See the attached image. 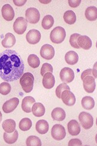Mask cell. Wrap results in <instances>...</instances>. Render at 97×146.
I'll use <instances>...</instances> for the list:
<instances>
[{"label": "cell", "instance_id": "6da1fadb", "mask_svg": "<svg viewBox=\"0 0 97 146\" xmlns=\"http://www.w3.org/2000/svg\"><path fill=\"white\" fill-rule=\"evenodd\" d=\"M24 71L22 59L16 51L5 50L0 53V77L7 82L21 77Z\"/></svg>", "mask_w": 97, "mask_h": 146}, {"label": "cell", "instance_id": "7a4b0ae2", "mask_svg": "<svg viewBox=\"0 0 97 146\" xmlns=\"http://www.w3.org/2000/svg\"><path fill=\"white\" fill-rule=\"evenodd\" d=\"M34 77L30 72H25L20 78L19 83L22 90L26 93L32 92L34 86Z\"/></svg>", "mask_w": 97, "mask_h": 146}, {"label": "cell", "instance_id": "3957f363", "mask_svg": "<svg viewBox=\"0 0 97 146\" xmlns=\"http://www.w3.org/2000/svg\"><path fill=\"white\" fill-rule=\"evenodd\" d=\"M66 38L65 30L60 26L54 28L50 33V39L54 44H61Z\"/></svg>", "mask_w": 97, "mask_h": 146}, {"label": "cell", "instance_id": "277c9868", "mask_svg": "<svg viewBox=\"0 0 97 146\" xmlns=\"http://www.w3.org/2000/svg\"><path fill=\"white\" fill-rule=\"evenodd\" d=\"M80 124L84 129H89L94 125V118L91 115L86 112H81L79 115Z\"/></svg>", "mask_w": 97, "mask_h": 146}, {"label": "cell", "instance_id": "5b68a950", "mask_svg": "<svg viewBox=\"0 0 97 146\" xmlns=\"http://www.w3.org/2000/svg\"><path fill=\"white\" fill-rule=\"evenodd\" d=\"M40 13L39 10L34 7L28 8L25 12L26 21L30 24H37L40 20Z\"/></svg>", "mask_w": 97, "mask_h": 146}, {"label": "cell", "instance_id": "8992f818", "mask_svg": "<svg viewBox=\"0 0 97 146\" xmlns=\"http://www.w3.org/2000/svg\"><path fill=\"white\" fill-rule=\"evenodd\" d=\"M13 27L15 33L18 35H22L27 30V21L24 18L19 17L15 20Z\"/></svg>", "mask_w": 97, "mask_h": 146}, {"label": "cell", "instance_id": "52a82bcc", "mask_svg": "<svg viewBox=\"0 0 97 146\" xmlns=\"http://www.w3.org/2000/svg\"><path fill=\"white\" fill-rule=\"evenodd\" d=\"M51 136L57 141H60L66 137V130L61 124H55L51 129Z\"/></svg>", "mask_w": 97, "mask_h": 146}, {"label": "cell", "instance_id": "ba28073f", "mask_svg": "<svg viewBox=\"0 0 97 146\" xmlns=\"http://www.w3.org/2000/svg\"><path fill=\"white\" fill-rule=\"evenodd\" d=\"M75 77L74 71L68 67H65L60 72V78L61 80L66 83L72 82Z\"/></svg>", "mask_w": 97, "mask_h": 146}, {"label": "cell", "instance_id": "9c48e42d", "mask_svg": "<svg viewBox=\"0 0 97 146\" xmlns=\"http://www.w3.org/2000/svg\"><path fill=\"white\" fill-rule=\"evenodd\" d=\"M40 54L44 59H52L55 54L54 48L52 45L49 44H45L40 48Z\"/></svg>", "mask_w": 97, "mask_h": 146}, {"label": "cell", "instance_id": "30bf717a", "mask_svg": "<svg viewBox=\"0 0 97 146\" xmlns=\"http://www.w3.org/2000/svg\"><path fill=\"white\" fill-rule=\"evenodd\" d=\"M61 99L65 105L68 106L74 105L76 102L74 94L70 90L63 91L61 94Z\"/></svg>", "mask_w": 97, "mask_h": 146}, {"label": "cell", "instance_id": "8fae6325", "mask_svg": "<svg viewBox=\"0 0 97 146\" xmlns=\"http://www.w3.org/2000/svg\"><path fill=\"white\" fill-rule=\"evenodd\" d=\"M83 88L87 93H92L96 87V83L95 78L92 76H86L83 80Z\"/></svg>", "mask_w": 97, "mask_h": 146}, {"label": "cell", "instance_id": "7c38bea8", "mask_svg": "<svg viewBox=\"0 0 97 146\" xmlns=\"http://www.w3.org/2000/svg\"><path fill=\"white\" fill-rule=\"evenodd\" d=\"M19 100L16 97L12 98L10 100L6 101L4 103L3 106V110L6 113H9L12 112L16 109L19 105Z\"/></svg>", "mask_w": 97, "mask_h": 146}, {"label": "cell", "instance_id": "4fadbf2b", "mask_svg": "<svg viewBox=\"0 0 97 146\" xmlns=\"http://www.w3.org/2000/svg\"><path fill=\"white\" fill-rule=\"evenodd\" d=\"M40 39H41V34L38 30L33 29L30 30L26 35L27 41L30 44H36L40 41Z\"/></svg>", "mask_w": 97, "mask_h": 146}, {"label": "cell", "instance_id": "5bb4252c", "mask_svg": "<svg viewBox=\"0 0 97 146\" xmlns=\"http://www.w3.org/2000/svg\"><path fill=\"white\" fill-rule=\"evenodd\" d=\"M2 16L7 21H11L15 17V12L13 7L9 4L4 5L1 9Z\"/></svg>", "mask_w": 97, "mask_h": 146}, {"label": "cell", "instance_id": "9a60e30c", "mask_svg": "<svg viewBox=\"0 0 97 146\" xmlns=\"http://www.w3.org/2000/svg\"><path fill=\"white\" fill-rule=\"evenodd\" d=\"M55 78L51 72H47L44 75L42 79L43 86L46 89L50 90L54 86Z\"/></svg>", "mask_w": 97, "mask_h": 146}, {"label": "cell", "instance_id": "2e32d148", "mask_svg": "<svg viewBox=\"0 0 97 146\" xmlns=\"http://www.w3.org/2000/svg\"><path fill=\"white\" fill-rule=\"evenodd\" d=\"M68 130L69 133L72 136H77L81 132V128L79 123L75 119L71 120L68 123Z\"/></svg>", "mask_w": 97, "mask_h": 146}, {"label": "cell", "instance_id": "e0dca14e", "mask_svg": "<svg viewBox=\"0 0 97 146\" xmlns=\"http://www.w3.org/2000/svg\"><path fill=\"white\" fill-rule=\"evenodd\" d=\"M35 103L34 98L31 96H27L24 97L22 101V111L26 113L32 112V108L33 104Z\"/></svg>", "mask_w": 97, "mask_h": 146}, {"label": "cell", "instance_id": "ac0fdd59", "mask_svg": "<svg viewBox=\"0 0 97 146\" xmlns=\"http://www.w3.org/2000/svg\"><path fill=\"white\" fill-rule=\"evenodd\" d=\"M77 43L80 48L84 50H89L92 46V40L87 36H80L78 38Z\"/></svg>", "mask_w": 97, "mask_h": 146}, {"label": "cell", "instance_id": "d6986e66", "mask_svg": "<svg viewBox=\"0 0 97 146\" xmlns=\"http://www.w3.org/2000/svg\"><path fill=\"white\" fill-rule=\"evenodd\" d=\"M16 43V38L15 36L11 33H7L5 35L4 38L1 42V44L4 48H9L14 46Z\"/></svg>", "mask_w": 97, "mask_h": 146}, {"label": "cell", "instance_id": "ffe728a7", "mask_svg": "<svg viewBox=\"0 0 97 146\" xmlns=\"http://www.w3.org/2000/svg\"><path fill=\"white\" fill-rule=\"evenodd\" d=\"M51 117L55 121H62L65 119L66 113L62 108H55L51 112Z\"/></svg>", "mask_w": 97, "mask_h": 146}, {"label": "cell", "instance_id": "44dd1931", "mask_svg": "<svg viewBox=\"0 0 97 146\" xmlns=\"http://www.w3.org/2000/svg\"><path fill=\"white\" fill-rule=\"evenodd\" d=\"M32 111L34 116L41 117L45 113V108L44 105L40 103H34L32 108Z\"/></svg>", "mask_w": 97, "mask_h": 146}, {"label": "cell", "instance_id": "7402d4cb", "mask_svg": "<svg viewBox=\"0 0 97 146\" xmlns=\"http://www.w3.org/2000/svg\"><path fill=\"white\" fill-rule=\"evenodd\" d=\"M2 127L5 132L8 133H13L16 129V122L12 119H7L3 122Z\"/></svg>", "mask_w": 97, "mask_h": 146}, {"label": "cell", "instance_id": "603a6c76", "mask_svg": "<svg viewBox=\"0 0 97 146\" xmlns=\"http://www.w3.org/2000/svg\"><path fill=\"white\" fill-rule=\"evenodd\" d=\"M65 59L66 63L70 65H74L77 63L79 61V55L74 51H69L66 53Z\"/></svg>", "mask_w": 97, "mask_h": 146}, {"label": "cell", "instance_id": "cb8c5ba5", "mask_svg": "<svg viewBox=\"0 0 97 146\" xmlns=\"http://www.w3.org/2000/svg\"><path fill=\"white\" fill-rule=\"evenodd\" d=\"M36 130L41 135L47 133L49 130L48 123L44 119L39 120L36 124Z\"/></svg>", "mask_w": 97, "mask_h": 146}, {"label": "cell", "instance_id": "d4e9b609", "mask_svg": "<svg viewBox=\"0 0 97 146\" xmlns=\"http://www.w3.org/2000/svg\"><path fill=\"white\" fill-rule=\"evenodd\" d=\"M3 138L4 141L7 144H12L16 141L18 138V132L17 130L15 129L13 133H8L4 132L3 134Z\"/></svg>", "mask_w": 97, "mask_h": 146}, {"label": "cell", "instance_id": "484cf974", "mask_svg": "<svg viewBox=\"0 0 97 146\" xmlns=\"http://www.w3.org/2000/svg\"><path fill=\"white\" fill-rule=\"evenodd\" d=\"M85 17L90 21H94L97 19V8L95 6H90L85 10Z\"/></svg>", "mask_w": 97, "mask_h": 146}, {"label": "cell", "instance_id": "4316f807", "mask_svg": "<svg viewBox=\"0 0 97 146\" xmlns=\"http://www.w3.org/2000/svg\"><path fill=\"white\" fill-rule=\"evenodd\" d=\"M81 106L86 110H91L95 106V101L94 98L89 96L84 97L81 100Z\"/></svg>", "mask_w": 97, "mask_h": 146}, {"label": "cell", "instance_id": "83f0119b", "mask_svg": "<svg viewBox=\"0 0 97 146\" xmlns=\"http://www.w3.org/2000/svg\"><path fill=\"white\" fill-rule=\"evenodd\" d=\"M65 22L69 25H73L76 22V15L73 10H68L63 15Z\"/></svg>", "mask_w": 97, "mask_h": 146}, {"label": "cell", "instance_id": "f1b7e54d", "mask_svg": "<svg viewBox=\"0 0 97 146\" xmlns=\"http://www.w3.org/2000/svg\"><path fill=\"white\" fill-rule=\"evenodd\" d=\"M54 23V20L51 15H46L43 18L42 21V26L45 30H49L51 28Z\"/></svg>", "mask_w": 97, "mask_h": 146}, {"label": "cell", "instance_id": "f546056e", "mask_svg": "<svg viewBox=\"0 0 97 146\" xmlns=\"http://www.w3.org/2000/svg\"><path fill=\"white\" fill-rule=\"evenodd\" d=\"M32 126V122L28 118H24L20 121L19 123V127L22 131H27L31 129Z\"/></svg>", "mask_w": 97, "mask_h": 146}, {"label": "cell", "instance_id": "4dcf8cb0", "mask_svg": "<svg viewBox=\"0 0 97 146\" xmlns=\"http://www.w3.org/2000/svg\"><path fill=\"white\" fill-rule=\"evenodd\" d=\"M28 65L33 68H37L40 65V59L39 57L34 54L29 55L27 59Z\"/></svg>", "mask_w": 97, "mask_h": 146}, {"label": "cell", "instance_id": "1f68e13d", "mask_svg": "<svg viewBox=\"0 0 97 146\" xmlns=\"http://www.w3.org/2000/svg\"><path fill=\"white\" fill-rule=\"evenodd\" d=\"M27 146H41L42 143L40 139L36 136H30L26 139Z\"/></svg>", "mask_w": 97, "mask_h": 146}, {"label": "cell", "instance_id": "d6a6232c", "mask_svg": "<svg viewBox=\"0 0 97 146\" xmlns=\"http://www.w3.org/2000/svg\"><path fill=\"white\" fill-rule=\"evenodd\" d=\"M11 86L7 82H3L0 84V94L3 96H6L11 92Z\"/></svg>", "mask_w": 97, "mask_h": 146}, {"label": "cell", "instance_id": "836d02e7", "mask_svg": "<svg viewBox=\"0 0 97 146\" xmlns=\"http://www.w3.org/2000/svg\"><path fill=\"white\" fill-rule=\"evenodd\" d=\"M65 90H70V88L66 83H61L55 90V94L59 98H61V94Z\"/></svg>", "mask_w": 97, "mask_h": 146}, {"label": "cell", "instance_id": "e575fe53", "mask_svg": "<svg viewBox=\"0 0 97 146\" xmlns=\"http://www.w3.org/2000/svg\"><path fill=\"white\" fill-rule=\"evenodd\" d=\"M81 35L78 33H74V34H73L72 35H71L70 39H69V43H70V45L72 46L73 48L76 49L80 48L77 43L78 38Z\"/></svg>", "mask_w": 97, "mask_h": 146}, {"label": "cell", "instance_id": "d590c367", "mask_svg": "<svg viewBox=\"0 0 97 146\" xmlns=\"http://www.w3.org/2000/svg\"><path fill=\"white\" fill-rule=\"evenodd\" d=\"M53 68L52 65L48 63H45L42 65L41 70H40V74L44 76V75L47 72H53Z\"/></svg>", "mask_w": 97, "mask_h": 146}, {"label": "cell", "instance_id": "8d00e7d4", "mask_svg": "<svg viewBox=\"0 0 97 146\" xmlns=\"http://www.w3.org/2000/svg\"><path fill=\"white\" fill-rule=\"evenodd\" d=\"M81 145H82V143H81V141L79 139H77V138L71 139L68 143V145L69 146Z\"/></svg>", "mask_w": 97, "mask_h": 146}, {"label": "cell", "instance_id": "74e56055", "mask_svg": "<svg viewBox=\"0 0 97 146\" xmlns=\"http://www.w3.org/2000/svg\"><path fill=\"white\" fill-rule=\"evenodd\" d=\"M81 1V0H75V1H73V0H69L68 3L71 7L76 8L80 4Z\"/></svg>", "mask_w": 97, "mask_h": 146}, {"label": "cell", "instance_id": "f35d334b", "mask_svg": "<svg viewBox=\"0 0 97 146\" xmlns=\"http://www.w3.org/2000/svg\"><path fill=\"white\" fill-rule=\"evenodd\" d=\"M92 69H88V70L84 71L82 72V74H81V79L83 80V79L86 76H92Z\"/></svg>", "mask_w": 97, "mask_h": 146}, {"label": "cell", "instance_id": "ab89813d", "mask_svg": "<svg viewBox=\"0 0 97 146\" xmlns=\"http://www.w3.org/2000/svg\"><path fill=\"white\" fill-rule=\"evenodd\" d=\"M26 0H22V1H18V0H13V3L17 6L21 7L24 6V5L26 3Z\"/></svg>", "mask_w": 97, "mask_h": 146}, {"label": "cell", "instance_id": "60d3db41", "mask_svg": "<svg viewBox=\"0 0 97 146\" xmlns=\"http://www.w3.org/2000/svg\"><path fill=\"white\" fill-rule=\"evenodd\" d=\"M96 64L97 63L95 64L94 66V69L92 70V74L94 75V77L95 79H96L97 78V75H96Z\"/></svg>", "mask_w": 97, "mask_h": 146}, {"label": "cell", "instance_id": "b9f144b4", "mask_svg": "<svg viewBox=\"0 0 97 146\" xmlns=\"http://www.w3.org/2000/svg\"><path fill=\"white\" fill-rule=\"evenodd\" d=\"M2 118H3V115H2L1 112L0 111V123H1L2 121Z\"/></svg>", "mask_w": 97, "mask_h": 146}]
</instances>
